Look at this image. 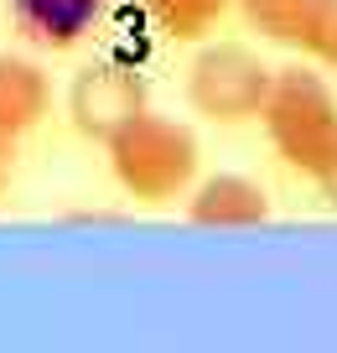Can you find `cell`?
<instances>
[{
  "label": "cell",
  "mask_w": 337,
  "mask_h": 353,
  "mask_svg": "<svg viewBox=\"0 0 337 353\" xmlns=\"http://www.w3.org/2000/svg\"><path fill=\"white\" fill-rule=\"evenodd\" d=\"M316 192H322V203H327V208H332V213H337V161H332V166H327V172H322V176H316Z\"/></svg>",
  "instance_id": "obj_12"
},
{
  "label": "cell",
  "mask_w": 337,
  "mask_h": 353,
  "mask_svg": "<svg viewBox=\"0 0 337 353\" xmlns=\"http://www.w3.org/2000/svg\"><path fill=\"white\" fill-rule=\"evenodd\" d=\"M260 125H265L270 151L291 172L312 176V182L337 161V94L316 68H306V63L275 68Z\"/></svg>",
  "instance_id": "obj_2"
},
{
  "label": "cell",
  "mask_w": 337,
  "mask_h": 353,
  "mask_svg": "<svg viewBox=\"0 0 337 353\" xmlns=\"http://www.w3.org/2000/svg\"><path fill=\"white\" fill-rule=\"evenodd\" d=\"M109 176L141 208H172L192 192V182L203 176V145L187 120L141 110L114 141L104 145Z\"/></svg>",
  "instance_id": "obj_1"
},
{
  "label": "cell",
  "mask_w": 337,
  "mask_h": 353,
  "mask_svg": "<svg viewBox=\"0 0 337 353\" xmlns=\"http://www.w3.org/2000/svg\"><path fill=\"white\" fill-rule=\"evenodd\" d=\"M270 83H275V68L249 42L207 37V42H197L192 63H187L182 94H187V110L203 114L207 125H249L260 120Z\"/></svg>",
  "instance_id": "obj_3"
},
{
  "label": "cell",
  "mask_w": 337,
  "mask_h": 353,
  "mask_svg": "<svg viewBox=\"0 0 337 353\" xmlns=\"http://www.w3.org/2000/svg\"><path fill=\"white\" fill-rule=\"evenodd\" d=\"M141 11L151 16V26L166 42H207L218 37V26L234 16V0H141Z\"/></svg>",
  "instance_id": "obj_9"
},
{
  "label": "cell",
  "mask_w": 337,
  "mask_h": 353,
  "mask_svg": "<svg viewBox=\"0 0 337 353\" xmlns=\"http://www.w3.org/2000/svg\"><path fill=\"white\" fill-rule=\"evenodd\" d=\"M57 94H52V73L26 52H0V130L6 135H32L47 125Z\"/></svg>",
  "instance_id": "obj_7"
},
{
  "label": "cell",
  "mask_w": 337,
  "mask_h": 353,
  "mask_svg": "<svg viewBox=\"0 0 337 353\" xmlns=\"http://www.w3.org/2000/svg\"><path fill=\"white\" fill-rule=\"evenodd\" d=\"M182 208L197 229H260L270 219V192L244 172H207L192 182Z\"/></svg>",
  "instance_id": "obj_6"
},
{
  "label": "cell",
  "mask_w": 337,
  "mask_h": 353,
  "mask_svg": "<svg viewBox=\"0 0 337 353\" xmlns=\"http://www.w3.org/2000/svg\"><path fill=\"white\" fill-rule=\"evenodd\" d=\"M11 172H16V135L0 130V192L11 188Z\"/></svg>",
  "instance_id": "obj_11"
},
{
  "label": "cell",
  "mask_w": 337,
  "mask_h": 353,
  "mask_svg": "<svg viewBox=\"0 0 337 353\" xmlns=\"http://www.w3.org/2000/svg\"><path fill=\"white\" fill-rule=\"evenodd\" d=\"M141 110H151L145 78L120 57H94L68 83V125L94 145H109Z\"/></svg>",
  "instance_id": "obj_4"
},
{
  "label": "cell",
  "mask_w": 337,
  "mask_h": 353,
  "mask_svg": "<svg viewBox=\"0 0 337 353\" xmlns=\"http://www.w3.org/2000/svg\"><path fill=\"white\" fill-rule=\"evenodd\" d=\"M11 32L37 52H73L104 26L109 0H6Z\"/></svg>",
  "instance_id": "obj_5"
},
{
  "label": "cell",
  "mask_w": 337,
  "mask_h": 353,
  "mask_svg": "<svg viewBox=\"0 0 337 353\" xmlns=\"http://www.w3.org/2000/svg\"><path fill=\"white\" fill-rule=\"evenodd\" d=\"M234 16L260 42L301 47L306 52V37H312V21H316V0H234Z\"/></svg>",
  "instance_id": "obj_8"
},
{
  "label": "cell",
  "mask_w": 337,
  "mask_h": 353,
  "mask_svg": "<svg viewBox=\"0 0 337 353\" xmlns=\"http://www.w3.org/2000/svg\"><path fill=\"white\" fill-rule=\"evenodd\" d=\"M306 57H316L322 68L337 73V0H316V21L306 37Z\"/></svg>",
  "instance_id": "obj_10"
}]
</instances>
